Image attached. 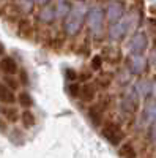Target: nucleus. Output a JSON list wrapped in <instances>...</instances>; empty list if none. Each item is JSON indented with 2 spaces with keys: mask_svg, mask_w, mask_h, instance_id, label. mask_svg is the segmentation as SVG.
I'll return each mask as SVG.
<instances>
[{
  "mask_svg": "<svg viewBox=\"0 0 156 158\" xmlns=\"http://www.w3.org/2000/svg\"><path fill=\"white\" fill-rule=\"evenodd\" d=\"M102 136L106 138L112 146H118V144L123 141V131H122V128L117 125V123H114V122H107L106 125L102 127Z\"/></svg>",
  "mask_w": 156,
  "mask_h": 158,
  "instance_id": "nucleus-2",
  "label": "nucleus"
},
{
  "mask_svg": "<svg viewBox=\"0 0 156 158\" xmlns=\"http://www.w3.org/2000/svg\"><path fill=\"white\" fill-rule=\"evenodd\" d=\"M120 155L123 158H136V150H134V146L131 142H125L123 146L120 147Z\"/></svg>",
  "mask_w": 156,
  "mask_h": 158,
  "instance_id": "nucleus-14",
  "label": "nucleus"
},
{
  "mask_svg": "<svg viewBox=\"0 0 156 158\" xmlns=\"http://www.w3.org/2000/svg\"><path fill=\"white\" fill-rule=\"evenodd\" d=\"M101 68H102V57H101V56H95V57L92 59V70L98 71V70H101Z\"/></svg>",
  "mask_w": 156,
  "mask_h": 158,
  "instance_id": "nucleus-19",
  "label": "nucleus"
},
{
  "mask_svg": "<svg viewBox=\"0 0 156 158\" xmlns=\"http://www.w3.org/2000/svg\"><path fill=\"white\" fill-rule=\"evenodd\" d=\"M55 10H57V18H66L68 13L71 11V5L68 2H62L58 5H55Z\"/></svg>",
  "mask_w": 156,
  "mask_h": 158,
  "instance_id": "nucleus-15",
  "label": "nucleus"
},
{
  "mask_svg": "<svg viewBox=\"0 0 156 158\" xmlns=\"http://www.w3.org/2000/svg\"><path fill=\"white\" fill-rule=\"evenodd\" d=\"M0 115H2L6 122H18L19 120V111L14 106H0Z\"/></svg>",
  "mask_w": 156,
  "mask_h": 158,
  "instance_id": "nucleus-6",
  "label": "nucleus"
},
{
  "mask_svg": "<svg viewBox=\"0 0 156 158\" xmlns=\"http://www.w3.org/2000/svg\"><path fill=\"white\" fill-rule=\"evenodd\" d=\"M38 19L44 24H52L55 19H57V10H55V5H44L40 13H38Z\"/></svg>",
  "mask_w": 156,
  "mask_h": 158,
  "instance_id": "nucleus-4",
  "label": "nucleus"
},
{
  "mask_svg": "<svg viewBox=\"0 0 156 158\" xmlns=\"http://www.w3.org/2000/svg\"><path fill=\"white\" fill-rule=\"evenodd\" d=\"M87 22L88 27L93 33H99L102 29V22H104V13L99 6H93L87 13Z\"/></svg>",
  "mask_w": 156,
  "mask_h": 158,
  "instance_id": "nucleus-3",
  "label": "nucleus"
},
{
  "mask_svg": "<svg viewBox=\"0 0 156 158\" xmlns=\"http://www.w3.org/2000/svg\"><path fill=\"white\" fill-rule=\"evenodd\" d=\"M21 79H22V84H29V76L25 74V71H21Z\"/></svg>",
  "mask_w": 156,
  "mask_h": 158,
  "instance_id": "nucleus-23",
  "label": "nucleus"
},
{
  "mask_svg": "<svg viewBox=\"0 0 156 158\" xmlns=\"http://www.w3.org/2000/svg\"><path fill=\"white\" fill-rule=\"evenodd\" d=\"M123 15V5L122 3H117V2H112L107 8V19L110 22H117Z\"/></svg>",
  "mask_w": 156,
  "mask_h": 158,
  "instance_id": "nucleus-7",
  "label": "nucleus"
},
{
  "mask_svg": "<svg viewBox=\"0 0 156 158\" xmlns=\"http://www.w3.org/2000/svg\"><path fill=\"white\" fill-rule=\"evenodd\" d=\"M16 101L14 92L10 90L5 84H0V103H6V104H13Z\"/></svg>",
  "mask_w": 156,
  "mask_h": 158,
  "instance_id": "nucleus-9",
  "label": "nucleus"
},
{
  "mask_svg": "<svg viewBox=\"0 0 156 158\" xmlns=\"http://www.w3.org/2000/svg\"><path fill=\"white\" fill-rule=\"evenodd\" d=\"M18 101H19L21 106L25 108V109H29V108L33 106V98H32V95L29 94L27 90H22V92H21L19 97H18Z\"/></svg>",
  "mask_w": 156,
  "mask_h": 158,
  "instance_id": "nucleus-12",
  "label": "nucleus"
},
{
  "mask_svg": "<svg viewBox=\"0 0 156 158\" xmlns=\"http://www.w3.org/2000/svg\"><path fill=\"white\" fill-rule=\"evenodd\" d=\"M84 21H85V10H84V6L79 5V6L71 8V11L68 13V16L65 18V22H63L65 33L70 35V36H76L77 33L81 32L82 25H84Z\"/></svg>",
  "mask_w": 156,
  "mask_h": 158,
  "instance_id": "nucleus-1",
  "label": "nucleus"
},
{
  "mask_svg": "<svg viewBox=\"0 0 156 158\" xmlns=\"http://www.w3.org/2000/svg\"><path fill=\"white\" fill-rule=\"evenodd\" d=\"M0 68H2V71L6 74V76H14L18 73V63L16 60L13 57H3L2 62H0Z\"/></svg>",
  "mask_w": 156,
  "mask_h": 158,
  "instance_id": "nucleus-5",
  "label": "nucleus"
},
{
  "mask_svg": "<svg viewBox=\"0 0 156 158\" xmlns=\"http://www.w3.org/2000/svg\"><path fill=\"white\" fill-rule=\"evenodd\" d=\"M21 8L25 11V13H30L33 10V3H32V0H21Z\"/></svg>",
  "mask_w": 156,
  "mask_h": 158,
  "instance_id": "nucleus-20",
  "label": "nucleus"
},
{
  "mask_svg": "<svg viewBox=\"0 0 156 158\" xmlns=\"http://www.w3.org/2000/svg\"><path fill=\"white\" fill-rule=\"evenodd\" d=\"M3 52H5V46H3L2 43H0V56H2V54H3Z\"/></svg>",
  "mask_w": 156,
  "mask_h": 158,
  "instance_id": "nucleus-25",
  "label": "nucleus"
},
{
  "mask_svg": "<svg viewBox=\"0 0 156 158\" xmlns=\"http://www.w3.org/2000/svg\"><path fill=\"white\" fill-rule=\"evenodd\" d=\"M18 30H19V35L21 36H30L32 33V24L27 18H24L19 21V25H18Z\"/></svg>",
  "mask_w": 156,
  "mask_h": 158,
  "instance_id": "nucleus-13",
  "label": "nucleus"
},
{
  "mask_svg": "<svg viewBox=\"0 0 156 158\" xmlns=\"http://www.w3.org/2000/svg\"><path fill=\"white\" fill-rule=\"evenodd\" d=\"M70 92H71V95H73V97H79L81 87L77 85V84H71V85H70Z\"/></svg>",
  "mask_w": 156,
  "mask_h": 158,
  "instance_id": "nucleus-21",
  "label": "nucleus"
},
{
  "mask_svg": "<svg viewBox=\"0 0 156 158\" xmlns=\"http://www.w3.org/2000/svg\"><path fill=\"white\" fill-rule=\"evenodd\" d=\"M95 97H96V89H95V85H92V84H85V85L81 87L79 98H81L82 101L90 103V101H93V100H95Z\"/></svg>",
  "mask_w": 156,
  "mask_h": 158,
  "instance_id": "nucleus-8",
  "label": "nucleus"
},
{
  "mask_svg": "<svg viewBox=\"0 0 156 158\" xmlns=\"http://www.w3.org/2000/svg\"><path fill=\"white\" fill-rule=\"evenodd\" d=\"M5 85H6L10 90H13V92L19 89V82H18V79L11 77V76H6V77H5Z\"/></svg>",
  "mask_w": 156,
  "mask_h": 158,
  "instance_id": "nucleus-17",
  "label": "nucleus"
},
{
  "mask_svg": "<svg viewBox=\"0 0 156 158\" xmlns=\"http://www.w3.org/2000/svg\"><path fill=\"white\" fill-rule=\"evenodd\" d=\"M66 76H68V79H70V81H74V79L77 77V74H76L73 70H66Z\"/></svg>",
  "mask_w": 156,
  "mask_h": 158,
  "instance_id": "nucleus-22",
  "label": "nucleus"
},
{
  "mask_svg": "<svg viewBox=\"0 0 156 158\" xmlns=\"http://www.w3.org/2000/svg\"><path fill=\"white\" fill-rule=\"evenodd\" d=\"M145 44H147L145 36H144V35H137V36L134 38V41H133V49H134V51H142V49L145 48Z\"/></svg>",
  "mask_w": 156,
  "mask_h": 158,
  "instance_id": "nucleus-16",
  "label": "nucleus"
},
{
  "mask_svg": "<svg viewBox=\"0 0 156 158\" xmlns=\"http://www.w3.org/2000/svg\"><path fill=\"white\" fill-rule=\"evenodd\" d=\"M98 81H99V85L102 87V89H106V87H109L110 85V81H112V74H104V76H99L98 77Z\"/></svg>",
  "mask_w": 156,
  "mask_h": 158,
  "instance_id": "nucleus-18",
  "label": "nucleus"
},
{
  "mask_svg": "<svg viewBox=\"0 0 156 158\" xmlns=\"http://www.w3.org/2000/svg\"><path fill=\"white\" fill-rule=\"evenodd\" d=\"M36 2L40 3V5H43V6H44V5H47V3H49V0H36Z\"/></svg>",
  "mask_w": 156,
  "mask_h": 158,
  "instance_id": "nucleus-24",
  "label": "nucleus"
},
{
  "mask_svg": "<svg viewBox=\"0 0 156 158\" xmlns=\"http://www.w3.org/2000/svg\"><path fill=\"white\" fill-rule=\"evenodd\" d=\"M19 120L22 122V127L24 128H32V127H35V123H36V118H35V114L33 112H30L29 109H25L21 115H19Z\"/></svg>",
  "mask_w": 156,
  "mask_h": 158,
  "instance_id": "nucleus-10",
  "label": "nucleus"
},
{
  "mask_svg": "<svg viewBox=\"0 0 156 158\" xmlns=\"http://www.w3.org/2000/svg\"><path fill=\"white\" fill-rule=\"evenodd\" d=\"M88 117L90 120H92L93 125H99L101 123V118H102V109L99 104H95V106H92L88 109Z\"/></svg>",
  "mask_w": 156,
  "mask_h": 158,
  "instance_id": "nucleus-11",
  "label": "nucleus"
}]
</instances>
